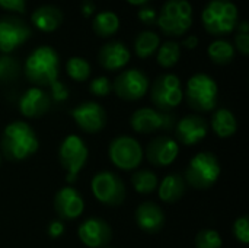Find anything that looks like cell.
<instances>
[{"mask_svg":"<svg viewBox=\"0 0 249 248\" xmlns=\"http://www.w3.org/2000/svg\"><path fill=\"white\" fill-rule=\"evenodd\" d=\"M39 148L35 130L25 121H13L7 124L1 133L0 149L6 159L20 162L31 158Z\"/></svg>","mask_w":249,"mask_h":248,"instance_id":"1","label":"cell"},{"mask_svg":"<svg viewBox=\"0 0 249 248\" xmlns=\"http://www.w3.org/2000/svg\"><path fill=\"white\" fill-rule=\"evenodd\" d=\"M23 72L28 80L35 86H50L58 79L60 57L53 47L41 45L28 56L23 66Z\"/></svg>","mask_w":249,"mask_h":248,"instance_id":"2","label":"cell"},{"mask_svg":"<svg viewBox=\"0 0 249 248\" xmlns=\"http://www.w3.org/2000/svg\"><path fill=\"white\" fill-rule=\"evenodd\" d=\"M239 12L231 0H210L201 13V23L210 35L222 37L236 29Z\"/></svg>","mask_w":249,"mask_h":248,"instance_id":"3","label":"cell"},{"mask_svg":"<svg viewBox=\"0 0 249 248\" xmlns=\"http://www.w3.org/2000/svg\"><path fill=\"white\" fill-rule=\"evenodd\" d=\"M156 25L168 37H181L193 25V6L188 0H168L158 13Z\"/></svg>","mask_w":249,"mask_h":248,"instance_id":"4","label":"cell"},{"mask_svg":"<svg viewBox=\"0 0 249 248\" xmlns=\"http://www.w3.org/2000/svg\"><path fill=\"white\" fill-rule=\"evenodd\" d=\"M184 96L187 104L194 111L209 113L213 111L217 105L219 88L212 76L206 73H196L188 79Z\"/></svg>","mask_w":249,"mask_h":248,"instance_id":"5","label":"cell"},{"mask_svg":"<svg viewBox=\"0 0 249 248\" xmlns=\"http://www.w3.org/2000/svg\"><path fill=\"white\" fill-rule=\"evenodd\" d=\"M220 172L217 156L212 152H200L190 161L184 180L196 190H209L217 183Z\"/></svg>","mask_w":249,"mask_h":248,"instance_id":"6","label":"cell"},{"mask_svg":"<svg viewBox=\"0 0 249 248\" xmlns=\"http://www.w3.org/2000/svg\"><path fill=\"white\" fill-rule=\"evenodd\" d=\"M152 104L159 111H172L184 99L181 79L174 73H163L155 79L150 86Z\"/></svg>","mask_w":249,"mask_h":248,"instance_id":"7","label":"cell"},{"mask_svg":"<svg viewBox=\"0 0 249 248\" xmlns=\"http://www.w3.org/2000/svg\"><path fill=\"white\" fill-rule=\"evenodd\" d=\"M89 156V149L86 143L76 134L67 136L60 148H58V161L60 165L67 172V181L73 183L76 181L79 172L85 167Z\"/></svg>","mask_w":249,"mask_h":248,"instance_id":"8","label":"cell"},{"mask_svg":"<svg viewBox=\"0 0 249 248\" xmlns=\"http://www.w3.org/2000/svg\"><path fill=\"white\" fill-rule=\"evenodd\" d=\"M177 115L172 111H159L156 108H139L130 117V126L137 133L171 132L175 129Z\"/></svg>","mask_w":249,"mask_h":248,"instance_id":"9","label":"cell"},{"mask_svg":"<svg viewBox=\"0 0 249 248\" xmlns=\"http://www.w3.org/2000/svg\"><path fill=\"white\" fill-rule=\"evenodd\" d=\"M90 189L95 199L107 206H120L127 194L124 181L111 171L98 172L90 181Z\"/></svg>","mask_w":249,"mask_h":248,"instance_id":"10","label":"cell"},{"mask_svg":"<svg viewBox=\"0 0 249 248\" xmlns=\"http://www.w3.org/2000/svg\"><path fill=\"white\" fill-rule=\"evenodd\" d=\"M108 156L117 168L131 171L142 164L143 148L131 136H118L109 143Z\"/></svg>","mask_w":249,"mask_h":248,"instance_id":"11","label":"cell"},{"mask_svg":"<svg viewBox=\"0 0 249 248\" xmlns=\"http://www.w3.org/2000/svg\"><path fill=\"white\" fill-rule=\"evenodd\" d=\"M149 86L150 82L144 72L139 69H128L121 72L115 77L112 83V91L118 98L124 101H137L146 95Z\"/></svg>","mask_w":249,"mask_h":248,"instance_id":"12","label":"cell"},{"mask_svg":"<svg viewBox=\"0 0 249 248\" xmlns=\"http://www.w3.org/2000/svg\"><path fill=\"white\" fill-rule=\"evenodd\" d=\"M32 35L31 28L18 16L6 15L0 18V53L10 54L23 45Z\"/></svg>","mask_w":249,"mask_h":248,"instance_id":"13","label":"cell"},{"mask_svg":"<svg viewBox=\"0 0 249 248\" xmlns=\"http://www.w3.org/2000/svg\"><path fill=\"white\" fill-rule=\"evenodd\" d=\"M74 123L85 133H99L107 124V113L98 102L86 101L70 111Z\"/></svg>","mask_w":249,"mask_h":248,"instance_id":"14","label":"cell"},{"mask_svg":"<svg viewBox=\"0 0 249 248\" xmlns=\"http://www.w3.org/2000/svg\"><path fill=\"white\" fill-rule=\"evenodd\" d=\"M79 240L89 248H105L112 240V229L102 218H88L77 228Z\"/></svg>","mask_w":249,"mask_h":248,"instance_id":"15","label":"cell"},{"mask_svg":"<svg viewBox=\"0 0 249 248\" xmlns=\"http://www.w3.org/2000/svg\"><path fill=\"white\" fill-rule=\"evenodd\" d=\"M179 153V145L169 136H158L152 139L146 146L147 161L159 168L168 167L175 162Z\"/></svg>","mask_w":249,"mask_h":248,"instance_id":"16","label":"cell"},{"mask_svg":"<svg viewBox=\"0 0 249 248\" xmlns=\"http://www.w3.org/2000/svg\"><path fill=\"white\" fill-rule=\"evenodd\" d=\"M175 137L177 142L193 146L200 143L209 133V123L198 114H190L177 121L175 124Z\"/></svg>","mask_w":249,"mask_h":248,"instance_id":"17","label":"cell"},{"mask_svg":"<svg viewBox=\"0 0 249 248\" xmlns=\"http://www.w3.org/2000/svg\"><path fill=\"white\" fill-rule=\"evenodd\" d=\"M54 210L60 221H73L77 219L85 210V202L80 193L67 186L57 191L54 197Z\"/></svg>","mask_w":249,"mask_h":248,"instance_id":"18","label":"cell"},{"mask_svg":"<svg viewBox=\"0 0 249 248\" xmlns=\"http://www.w3.org/2000/svg\"><path fill=\"white\" fill-rule=\"evenodd\" d=\"M51 107V98L47 91L38 86L26 89L19 98V111L26 118H39Z\"/></svg>","mask_w":249,"mask_h":248,"instance_id":"19","label":"cell"},{"mask_svg":"<svg viewBox=\"0 0 249 248\" xmlns=\"http://www.w3.org/2000/svg\"><path fill=\"white\" fill-rule=\"evenodd\" d=\"M134 219L137 227L147 234H158L163 229L166 216L162 208L153 202H144L139 205L134 213Z\"/></svg>","mask_w":249,"mask_h":248,"instance_id":"20","label":"cell"},{"mask_svg":"<svg viewBox=\"0 0 249 248\" xmlns=\"http://www.w3.org/2000/svg\"><path fill=\"white\" fill-rule=\"evenodd\" d=\"M131 53L128 47L121 41H109L104 44L98 53L99 64L109 72L123 69L130 61Z\"/></svg>","mask_w":249,"mask_h":248,"instance_id":"21","label":"cell"},{"mask_svg":"<svg viewBox=\"0 0 249 248\" xmlns=\"http://www.w3.org/2000/svg\"><path fill=\"white\" fill-rule=\"evenodd\" d=\"M64 20V15L60 7L54 4H42L31 13L32 25L42 32L57 31Z\"/></svg>","mask_w":249,"mask_h":248,"instance_id":"22","label":"cell"},{"mask_svg":"<svg viewBox=\"0 0 249 248\" xmlns=\"http://www.w3.org/2000/svg\"><path fill=\"white\" fill-rule=\"evenodd\" d=\"M187 190V183L182 175L179 174H169L166 175L160 184L158 186L159 199L165 203H175L182 199Z\"/></svg>","mask_w":249,"mask_h":248,"instance_id":"23","label":"cell"},{"mask_svg":"<svg viewBox=\"0 0 249 248\" xmlns=\"http://www.w3.org/2000/svg\"><path fill=\"white\" fill-rule=\"evenodd\" d=\"M212 130L222 139L231 137L238 130V121L235 114L228 108H217L214 110L210 121Z\"/></svg>","mask_w":249,"mask_h":248,"instance_id":"24","label":"cell"},{"mask_svg":"<svg viewBox=\"0 0 249 248\" xmlns=\"http://www.w3.org/2000/svg\"><path fill=\"white\" fill-rule=\"evenodd\" d=\"M92 28H93V32L102 38L112 37L114 34H117L120 28V18L117 13L111 10H102L93 18Z\"/></svg>","mask_w":249,"mask_h":248,"instance_id":"25","label":"cell"},{"mask_svg":"<svg viewBox=\"0 0 249 248\" xmlns=\"http://www.w3.org/2000/svg\"><path fill=\"white\" fill-rule=\"evenodd\" d=\"M160 45V38L153 31H142L134 39V53L140 58L152 57Z\"/></svg>","mask_w":249,"mask_h":248,"instance_id":"26","label":"cell"},{"mask_svg":"<svg viewBox=\"0 0 249 248\" xmlns=\"http://www.w3.org/2000/svg\"><path fill=\"white\" fill-rule=\"evenodd\" d=\"M209 57L214 64L225 66L229 64L235 57V47L226 39H216L207 48Z\"/></svg>","mask_w":249,"mask_h":248,"instance_id":"27","label":"cell"},{"mask_svg":"<svg viewBox=\"0 0 249 248\" xmlns=\"http://www.w3.org/2000/svg\"><path fill=\"white\" fill-rule=\"evenodd\" d=\"M181 58V44L177 41H165L156 51V60L163 69L174 67Z\"/></svg>","mask_w":249,"mask_h":248,"instance_id":"28","label":"cell"},{"mask_svg":"<svg viewBox=\"0 0 249 248\" xmlns=\"http://www.w3.org/2000/svg\"><path fill=\"white\" fill-rule=\"evenodd\" d=\"M131 184L134 187V190L140 194H150L153 193L158 186H159V180L158 175L150 171V170H140L137 172L133 174L131 177Z\"/></svg>","mask_w":249,"mask_h":248,"instance_id":"29","label":"cell"},{"mask_svg":"<svg viewBox=\"0 0 249 248\" xmlns=\"http://www.w3.org/2000/svg\"><path fill=\"white\" fill-rule=\"evenodd\" d=\"M20 63L10 54H0V83H9L19 77Z\"/></svg>","mask_w":249,"mask_h":248,"instance_id":"30","label":"cell"},{"mask_svg":"<svg viewBox=\"0 0 249 248\" xmlns=\"http://www.w3.org/2000/svg\"><path fill=\"white\" fill-rule=\"evenodd\" d=\"M67 75L76 82H85L90 76V64L82 57H70L66 63Z\"/></svg>","mask_w":249,"mask_h":248,"instance_id":"31","label":"cell"},{"mask_svg":"<svg viewBox=\"0 0 249 248\" xmlns=\"http://www.w3.org/2000/svg\"><path fill=\"white\" fill-rule=\"evenodd\" d=\"M223 240L214 229H203L196 237V248H222Z\"/></svg>","mask_w":249,"mask_h":248,"instance_id":"32","label":"cell"},{"mask_svg":"<svg viewBox=\"0 0 249 248\" xmlns=\"http://www.w3.org/2000/svg\"><path fill=\"white\" fill-rule=\"evenodd\" d=\"M89 91L92 95L104 98L112 91V83L107 76H98L89 83Z\"/></svg>","mask_w":249,"mask_h":248,"instance_id":"33","label":"cell"},{"mask_svg":"<svg viewBox=\"0 0 249 248\" xmlns=\"http://www.w3.org/2000/svg\"><path fill=\"white\" fill-rule=\"evenodd\" d=\"M232 231H233V235L235 238L242 243V244H248L249 243V219L247 215L238 218L235 222H233V227H232Z\"/></svg>","mask_w":249,"mask_h":248,"instance_id":"34","label":"cell"},{"mask_svg":"<svg viewBox=\"0 0 249 248\" xmlns=\"http://www.w3.org/2000/svg\"><path fill=\"white\" fill-rule=\"evenodd\" d=\"M48 95H50L51 101L63 102V101H66V99L69 98V89H67V86H66L63 82H60V80L57 79L55 82H53V83L50 85V92H48Z\"/></svg>","mask_w":249,"mask_h":248,"instance_id":"35","label":"cell"},{"mask_svg":"<svg viewBox=\"0 0 249 248\" xmlns=\"http://www.w3.org/2000/svg\"><path fill=\"white\" fill-rule=\"evenodd\" d=\"M137 16L142 23L149 25V26L156 25V22H158V12L150 6H142L137 12Z\"/></svg>","mask_w":249,"mask_h":248,"instance_id":"36","label":"cell"},{"mask_svg":"<svg viewBox=\"0 0 249 248\" xmlns=\"http://www.w3.org/2000/svg\"><path fill=\"white\" fill-rule=\"evenodd\" d=\"M0 7L22 15L26 12V0H0Z\"/></svg>","mask_w":249,"mask_h":248,"instance_id":"37","label":"cell"},{"mask_svg":"<svg viewBox=\"0 0 249 248\" xmlns=\"http://www.w3.org/2000/svg\"><path fill=\"white\" fill-rule=\"evenodd\" d=\"M242 56L249 54V34L238 32L235 35V45H233Z\"/></svg>","mask_w":249,"mask_h":248,"instance_id":"38","label":"cell"},{"mask_svg":"<svg viewBox=\"0 0 249 248\" xmlns=\"http://www.w3.org/2000/svg\"><path fill=\"white\" fill-rule=\"evenodd\" d=\"M64 224L63 221L57 219V221H51L47 227V234L51 237V238H60L63 234H64Z\"/></svg>","mask_w":249,"mask_h":248,"instance_id":"39","label":"cell"},{"mask_svg":"<svg viewBox=\"0 0 249 248\" xmlns=\"http://www.w3.org/2000/svg\"><path fill=\"white\" fill-rule=\"evenodd\" d=\"M93 12H95V4L90 0H85L83 4H82V15L89 18V16L93 15Z\"/></svg>","mask_w":249,"mask_h":248,"instance_id":"40","label":"cell"},{"mask_svg":"<svg viewBox=\"0 0 249 248\" xmlns=\"http://www.w3.org/2000/svg\"><path fill=\"white\" fill-rule=\"evenodd\" d=\"M182 45H184L187 50H194V48L198 45V37H197V35H190V37H187V38L182 41Z\"/></svg>","mask_w":249,"mask_h":248,"instance_id":"41","label":"cell"},{"mask_svg":"<svg viewBox=\"0 0 249 248\" xmlns=\"http://www.w3.org/2000/svg\"><path fill=\"white\" fill-rule=\"evenodd\" d=\"M236 29L238 32H242V34H249V25L247 20H239L238 25H236Z\"/></svg>","mask_w":249,"mask_h":248,"instance_id":"42","label":"cell"},{"mask_svg":"<svg viewBox=\"0 0 249 248\" xmlns=\"http://www.w3.org/2000/svg\"><path fill=\"white\" fill-rule=\"evenodd\" d=\"M127 1L130 4H133V6H140L142 7V6H146L150 0H127Z\"/></svg>","mask_w":249,"mask_h":248,"instance_id":"43","label":"cell"},{"mask_svg":"<svg viewBox=\"0 0 249 248\" xmlns=\"http://www.w3.org/2000/svg\"><path fill=\"white\" fill-rule=\"evenodd\" d=\"M0 162H1V153H0Z\"/></svg>","mask_w":249,"mask_h":248,"instance_id":"44","label":"cell"},{"mask_svg":"<svg viewBox=\"0 0 249 248\" xmlns=\"http://www.w3.org/2000/svg\"><path fill=\"white\" fill-rule=\"evenodd\" d=\"M105 248H115V247H105Z\"/></svg>","mask_w":249,"mask_h":248,"instance_id":"45","label":"cell"}]
</instances>
